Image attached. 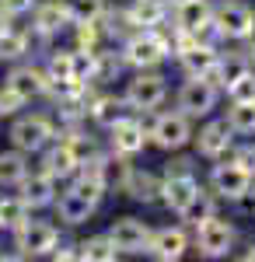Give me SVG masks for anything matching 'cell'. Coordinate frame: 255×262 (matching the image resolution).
<instances>
[{
    "label": "cell",
    "instance_id": "cell-1",
    "mask_svg": "<svg viewBox=\"0 0 255 262\" xmlns=\"http://www.w3.org/2000/svg\"><path fill=\"white\" fill-rule=\"evenodd\" d=\"M53 122L46 119V116H18V119L11 122V129H7V140H11V147L14 150H21V154H39V150H46L49 147V140H53Z\"/></svg>",
    "mask_w": 255,
    "mask_h": 262
},
{
    "label": "cell",
    "instance_id": "cell-2",
    "mask_svg": "<svg viewBox=\"0 0 255 262\" xmlns=\"http://www.w3.org/2000/svg\"><path fill=\"white\" fill-rule=\"evenodd\" d=\"M59 245V231L49 221H28L14 227V248L18 259H39V255H53V248Z\"/></svg>",
    "mask_w": 255,
    "mask_h": 262
},
{
    "label": "cell",
    "instance_id": "cell-3",
    "mask_svg": "<svg viewBox=\"0 0 255 262\" xmlns=\"http://www.w3.org/2000/svg\"><path fill=\"white\" fill-rule=\"evenodd\" d=\"M199 189H203V185L193 179V164L189 161H175V168H168V175L161 182V196H164V203H168L175 213H182V210L193 203V196H196Z\"/></svg>",
    "mask_w": 255,
    "mask_h": 262
},
{
    "label": "cell",
    "instance_id": "cell-4",
    "mask_svg": "<svg viewBox=\"0 0 255 262\" xmlns=\"http://www.w3.org/2000/svg\"><path fill=\"white\" fill-rule=\"evenodd\" d=\"M196 245L206 259H224L235 248V227L220 217H206L196 224Z\"/></svg>",
    "mask_w": 255,
    "mask_h": 262
},
{
    "label": "cell",
    "instance_id": "cell-5",
    "mask_svg": "<svg viewBox=\"0 0 255 262\" xmlns=\"http://www.w3.org/2000/svg\"><path fill=\"white\" fill-rule=\"evenodd\" d=\"M168 56V46H164V39L157 35V32H137L133 39L122 46V60L130 63V67H137V70H151V67H157V63Z\"/></svg>",
    "mask_w": 255,
    "mask_h": 262
},
{
    "label": "cell",
    "instance_id": "cell-6",
    "mask_svg": "<svg viewBox=\"0 0 255 262\" xmlns=\"http://www.w3.org/2000/svg\"><path fill=\"white\" fill-rule=\"evenodd\" d=\"M217 105V84L210 77H189L178 91V108L182 116H210Z\"/></svg>",
    "mask_w": 255,
    "mask_h": 262
},
{
    "label": "cell",
    "instance_id": "cell-7",
    "mask_svg": "<svg viewBox=\"0 0 255 262\" xmlns=\"http://www.w3.org/2000/svg\"><path fill=\"white\" fill-rule=\"evenodd\" d=\"M164 77H157V74H140V77H133L130 81V88H126V105L130 108H143V112H151V108H157L161 101H164Z\"/></svg>",
    "mask_w": 255,
    "mask_h": 262
},
{
    "label": "cell",
    "instance_id": "cell-8",
    "mask_svg": "<svg viewBox=\"0 0 255 262\" xmlns=\"http://www.w3.org/2000/svg\"><path fill=\"white\" fill-rule=\"evenodd\" d=\"M46 84H49L46 70L32 67V63H21V67H14V70L4 77V88H11L25 105H28L32 98H42V95H46Z\"/></svg>",
    "mask_w": 255,
    "mask_h": 262
},
{
    "label": "cell",
    "instance_id": "cell-9",
    "mask_svg": "<svg viewBox=\"0 0 255 262\" xmlns=\"http://www.w3.org/2000/svg\"><path fill=\"white\" fill-rule=\"evenodd\" d=\"M70 7H67V0H42L32 7V28L39 32V35H59L63 28H70Z\"/></svg>",
    "mask_w": 255,
    "mask_h": 262
},
{
    "label": "cell",
    "instance_id": "cell-10",
    "mask_svg": "<svg viewBox=\"0 0 255 262\" xmlns=\"http://www.w3.org/2000/svg\"><path fill=\"white\" fill-rule=\"evenodd\" d=\"M109 242L116 245L119 252L137 255V252H147L151 231H147V224H140L137 217H119V221L109 227Z\"/></svg>",
    "mask_w": 255,
    "mask_h": 262
},
{
    "label": "cell",
    "instance_id": "cell-11",
    "mask_svg": "<svg viewBox=\"0 0 255 262\" xmlns=\"http://www.w3.org/2000/svg\"><path fill=\"white\" fill-rule=\"evenodd\" d=\"M151 137H154V143L164 147V150L185 147L189 137H193V133H189V116H182V112H164V116H157Z\"/></svg>",
    "mask_w": 255,
    "mask_h": 262
},
{
    "label": "cell",
    "instance_id": "cell-12",
    "mask_svg": "<svg viewBox=\"0 0 255 262\" xmlns=\"http://www.w3.org/2000/svg\"><path fill=\"white\" fill-rule=\"evenodd\" d=\"M252 21H255V11L248 7V4H238V0L224 4V7L214 14L217 32H220V35H227V39H245V35H248V28H252Z\"/></svg>",
    "mask_w": 255,
    "mask_h": 262
},
{
    "label": "cell",
    "instance_id": "cell-13",
    "mask_svg": "<svg viewBox=\"0 0 255 262\" xmlns=\"http://www.w3.org/2000/svg\"><path fill=\"white\" fill-rule=\"evenodd\" d=\"M56 182L59 179H53L49 171H28L25 179H21V200L28 203L32 210H39V206H53V200H56L59 192H56Z\"/></svg>",
    "mask_w": 255,
    "mask_h": 262
},
{
    "label": "cell",
    "instance_id": "cell-14",
    "mask_svg": "<svg viewBox=\"0 0 255 262\" xmlns=\"http://www.w3.org/2000/svg\"><path fill=\"white\" fill-rule=\"evenodd\" d=\"M210 179H214V189L220 192V196H227V200H238L245 189H252V171H248V168H241L238 161L217 164Z\"/></svg>",
    "mask_w": 255,
    "mask_h": 262
},
{
    "label": "cell",
    "instance_id": "cell-15",
    "mask_svg": "<svg viewBox=\"0 0 255 262\" xmlns=\"http://www.w3.org/2000/svg\"><path fill=\"white\" fill-rule=\"evenodd\" d=\"M88 171H95L101 182H105V189H112V185H119V189H126V182H130V164H126V154H112V158H105V154H98V158H91V161L84 164Z\"/></svg>",
    "mask_w": 255,
    "mask_h": 262
},
{
    "label": "cell",
    "instance_id": "cell-16",
    "mask_svg": "<svg viewBox=\"0 0 255 262\" xmlns=\"http://www.w3.org/2000/svg\"><path fill=\"white\" fill-rule=\"evenodd\" d=\"M53 206H56V217L63 224H70V227H77V224L91 221V213H95V203L84 200L77 189H67V192H59L56 200H53Z\"/></svg>",
    "mask_w": 255,
    "mask_h": 262
},
{
    "label": "cell",
    "instance_id": "cell-17",
    "mask_svg": "<svg viewBox=\"0 0 255 262\" xmlns=\"http://www.w3.org/2000/svg\"><path fill=\"white\" fill-rule=\"evenodd\" d=\"M185 234L178 231V227H161V231H154L151 234V242H147V252L154 255V259L161 262H175L185 255Z\"/></svg>",
    "mask_w": 255,
    "mask_h": 262
},
{
    "label": "cell",
    "instance_id": "cell-18",
    "mask_svg": "<svg viewBox=\"0 0 255 262\" xmlns=\"http://www.w3.org/2000/svg\"><path fill=\"white\" fill-rule=\"evenodd\" d=\"M109 133H112V150L116 154H137V150H143V126H140L137 119H130V116H122L119 122H112L109 126Z\"/></svg>",
    "mask_w": 255,
    "mask_h": 262
},
{
    "label": "cell",
    "instance_id": "cell-19",
    "mask_svg": "<svg viewBox=\"0 0 255 262\" xmlns=\"http://www.w3.org/2000/svg\"><path fill=\"white\" fill-rule=\"evenodd\" d=\"M42 171H49L53 179H74L80 171V161L74 158L70 143L63 140V143H56V147H49V150L42 154Z\"/></svg>",
    "mask_w": 255,
    "mask_h": 262
},
{
    "label": "cell",
    "instance_id": "cell-20",
    "mask_svg": "<svg viewBox=\"0 0 255 262\" xmlns=\"http://www.w3.org/2000/svg\"><path fill=\"white\" fill-rule=\"evenodd\" d=\"M231 126L227 122H210V126H203L199 129V140H196V147H199V154L203 158H220L227 147H231Z\"/></svg>",
    "mask_w": 255,
    "mask_h": 262
},
{
    "label": "cell",
    "instance_id": "cell-21",
    "mask_svg": "<svg viewBox=\"0 0 255 262\" xmlns=\"http://www.w3.org/2000/svg\"><path fill=\"white\" fill-rule=\"evenodd\" d=\"M178 60H182L189 77H210V70H214V63H217V53H214V46H206V42H193L185 53H178Z\"/></svg>",
    "mask_w": 255,
    "mask_h": 262
},
{
    "label": "cell",
    "instance_id": "cell-22",
    "mask_svg": "<svg viewBox=\"0 0 255 262\" xmlns=\"http://www.w3.org/2000/svg\"><path fill=\"white\" fill-rule=\"evenodd\" d=\"M32 168H28V154H21V150H0V189H14L21 185V179L28 175Z\"/></svg>",
    "mask_w": 255,
    "mask_h": 262
},
{
    "label": "cell",
    "instance_id": "cell-23",
    "mask_svg": "<svg viewBox=\"0 0 255 262\" xmlns=\"http://www.w3.org/2000/svg\"><path fill=\"white\" fill-rule=\"evenodd\" d=\"M126 116V98H119V95H101V98L91 101V119L98 122V126H112Z\"/></svg>",
    "mask_w": 255,
    "mask_h": 262
},
{
    "label": "cell",
    "instance_id": "cell-24",
    "mask_svg": "<svg viewBox=\"0 0 255 262\" xmlns=\"http://www.w3.org/2000/svg\"><path fill=\"white\" fill-rule=\"evenodd\" d=\"M122 192H130L133 200L140 203H154L157 200V192H161V179L157 175H151V171H130V182H126V189Z\"/></svg>",
    "mask_w": 255,
    "mask_h": 262
},
{
    "label": "cell",
    "instance_id": "cell-25",
    "mask_svg": "<svg viewBox=\"0 0 255 262\" xmlns=\"http://www.w3.org/2000/svg\"><path fill=\"white\" fill-rule=\"evenodd\" d=\"M130 25H140V28H154L164 18V0H133L130 11H126Z\"/></svg>",
    "mask_w": 255,
    "mask_h": 262
},
{
    "label": "cell",
    "instance_id": "cell-26",
    "mask_svg": "<svg viewBox=\"0 0 255 262\" xmlns=\"http://www.w3.org/2000/svg\"><path fill=\"white\" fill-rule=\"evenodd\" d=\"M32 217V206L21 196H0V231H14Z\"/></svg>",
    "mask_w": 255,
    "mask_h": 262
},
{
    "label": "cell",
    "instance_id": "cell-27",
    "mask_svg": "<svg viewBox=\"0 0 255 262\" xmlns=\"http://www.w3.org/2000/svg\"><path fill=\"white\" fill-rule=\"evenodd\" d=\"M203 21H210V7H206V0H185V4H178L175 28H182V32L193 35Z\"/></svg>",
    "mask_w": 255,
    "mask_h": 262
},
{
    "label": "cell",
    "instance_id": "cell-28",
    "mask_svg": "<svg viewBox=\"0 0 255 262\" xmlns=\"http://www.w3.org/2000/svg\"><path fill=\"white\" fill-rule=\"evenodd\" d=\"M245 70H248V63L241 60V56H227V60H220V56H217L214 70H210V77H214L217 88H224V91H227V88H231V84H235L238 77L245 74Z\"/></svg>",
    "mask_w": 255,
    "mask_h": 262
},
{
    "label": "cell",
    "instance_id": "cell-29",
    "mask_svg": "<svg viewBox=\"0 0 255 262\" xmlns=\"http://www.w3.org/2000/svg\"><path fill=\"white\" fill-rule=\"evenodd\" d=\"M77 252H80V259H91V262H112L119 255V248L109 242V234H95V238L80 242Z\"/></svg>",
    "mask_w": 255,
    "mask_h": 262
},
{
    "label": "cell",
    "instance_id": "cell-30",
    "mask_svg": "<svg viewBox=\"0 0 255 262\" xmlns=\"http://www.w3.org/2000/svg\"><path fill=\"white\" fill-rule=\"evenodd\" d=\"M227 126L235 133H255V101H235L227 112Z\"/></svg>",
    "mask_w": 255,
    "mask_h": 262
},
{
    "label": "cell",
    "instance_id": "cell-31",
    "mask_svg": "<svg viewBox=\"0 0 255 262\" xmlns=\"http://www.w3.org/2000/svg\"><path fill=\"white\" fill-rule=\"evenodd\" d=\"M70 189H77L80 196H84V200H91L95 206H98V200L105 196V182H101L98 175H95V171H77V175H74V185H70Z\"/></svg>",
    "mask_w": 255,
    "mask_h": 262
},
{
    "label": "cell",
    "instance_id": "cell-32",
    "mask_svg": "<svg viewBox=\"0 0 255 262\" xmlns=\"http://www.w3.org/2000/svg\"><path fill=\"white\" fill-rule=\"evenodd\" d=\"M70 18L74 21H101L105 18V4L101 0H67Z\"/></svg>",
    "mask_w": 255,
    "mask_h": 262
},
{
    "label": "cell",
    "instance_id": "cell-33",
    "mask_svg": "<svg viewBox=\"0 0 255 262\" xmlns=\"http://www.w3.org/2000/svg\"><path fill=\"white\" fill-rule=\"evenodd\" d=\"M178 217H185V221H193V224L206 221V217H214V196H206V192L199 189L196 196H193V203H189V206H185Z\"/></svg>",
    "mask_w": 255,
    "mask_h": 262
},
{
    "label": "cell",
    "instance_id": "cell-34",
    "mask_svg": "<svg viewBox=\"0 0 255 262\" xmlns=\"http://www.w3.org/2000/svg\"><path fill=\"white\" fill-rule=\"evenodd\" d=\"M67 143H70L74 158L80 161V168L91 161V158H98V143L91 140V137H84V133H74V137H67Z\"/></svg>",
    "mask_w": 255,
    "mask_h": 262
},
{
    "label": "cell",
    "instance_id": "cell-35",
    "mask_svg": "<svg viewBox=\"0 0 255 262\" xmlns=\"http://www.w3.org/2000/svg\"><path fill=\"white\" fill-rule=\"evenodd\" d=\"M116 74H119L116 53H95V74H91V81H112Z\"/></svg>",
    "mask_w": 255,
    "mask_h": 262
},
{
    "label": "cell",
    "instance_id": "cell-36",
    "mask_svg": "<svg viewBox=\"0 0 255 262\" xmlns=\"http://www.w3.org/2000/svg\"><path fill=\"white\" fill-rule=\"evenodd\" d=\"M227 95H231V101H255V74L252 70H245V74L227 88Z\"/></svg>",
    "mask_w": 255,
    "mask_h": 262
},
{
    "label": "cell",
    "instance_id": "cell-37",
    "mask_svg": "<svg viewBox=\"0 0 255 262\" xmlns=\"http://www.w3.org/2000/svg\"><path fill=\"white\" fill-rule=\"evenodd\" d=\"M46 77H49V81H74V77H70V49L49 56V70H46Z\"/></svg>",
    "mask_w": 255,
    "mask_h": 262
},
{
    "label": "cell",
    "instance_id": "cell-38",
    "mask_svg": "<svg viewBox=\"0 0 255 262\" xmlns=\"http://www.w3.org/2000/svg\"><path fill=\"white\" fill-rule=\"evenodd\" d=\"M39 0H0V14L4 18H21V14H32Z\"/></svg>",
    "mask_w": 255,
    "mask_h": 262
},
{
    "label": "cell",
    "instance_id": "cell-39",
    "mask_svg": "<svg viewBox=\"0 0 255 262\" xmlns=\"http://www.w3.org/2000/svg\"><path fill=\"white\" fill-rule=\"evenodd\" d=\"M21 105H25V101H21L11 88H0V116H14Z\"/></svg>",
    "mask_w": 255,
    "mask_h": 262
},
{
    "label": "cell",
    "instance_id": "cell-40",
    "mask_svg": "<svg viewBox=\"0 0 255 262\" xmlns=\"http://www.w3.org/2000/svg\"><path fill=\"white\" fill-rule=\"evenodd\" d=\"M168 4H175V7H178V4H185V0H168Z\"/></svg>",
    "mask_w": 255,
    "mask_h": 262
},
{
    "label": "cell",
    "instance_id": "cell-41",
    "mask_svg": "<svg viewBox=\"0 0 255 262\" xmlns=\"http://www.w3.org/2000/svg\"><path fill=\"white\" fill-rule=\"evenodd\" d=\"M252 56H255V46H252Z\"/></svg>",
    "mask_w": 255,
    "mask_h": 262
}]
</instances>
